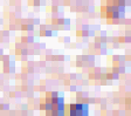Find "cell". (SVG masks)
I'll use <instances>...</instances> for the list:
<instances>
[{
	"label": "cell",
	"instance_id": "2",
	"mask_svg": "<svg viewBox=\"0 0 131 116\" xmlns=\"http://www.w3.org/2000/svg\"><path fill=\"white\" fill-rule=\"evenodd\" d=\"M70 116H88V104H83V103L71 104Z\"/></svg>",
	"mask_w": 131,
	"mask_h": 116
},
{
	"label": "cell",
	"instance_id": "1",
	"mask_svg": "<svg viewBox=\"0 0 131 116\" xmlns=\"http://www.w3.org/2000/svg\"><path fill=\"white\" fill-rule=\"evenodd\" d=\"M46 109L53 111L54 115H63V113H64L63 97H52L50 103H47Z\"/></svg>",
	"mask_w": 131,
	"mask_h": 116
}]
</instances>
